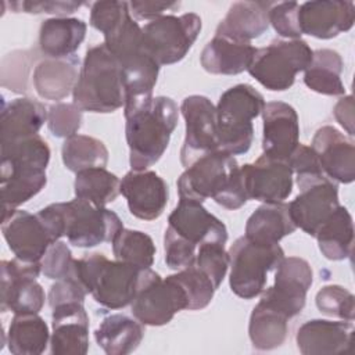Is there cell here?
<instances>
[{
    "label": "cell",
    "mask_w": 355,
    "mask_h": 355,
    "mask_svg": "<svg viewBox=\"0 0 355 355\" xmlns=\"http://www.w3.org/2000/svg\"><path fill=\"white\" fill-rule=\"evenodd\" d=\"M143 337L144 324L123 313L104 318L94 331L96 343L108 355H126L136 351Z\"/></svg>",
    "instance_id": "cell-32"
},
{
    "label": "cell",
    "mask_w": 355,
    "mask_h": 355,
    "mask_svg": "<svg viewBox=\"0 0 355 355\" xmlns=\"http://www.w3.org/2000/svg\"><path fill=\"white\" fill-rule=\"evenodd\" d=\"M298 11L300 4L297 1L273 3L269 10V24L282 37L301 39Z\"/></svg>",
    "instance_id": "cell-47"
},
{
    "label": "cell",
    "mask_w": 355,
    "mask_h": 355,
    "mask_svg": "<svg viewBox=\"0 0 355 355\" xmlns=\"http://www.w3.org/2000/svg\"><path fill=\"white\" fill-rule=\"evenodd\" d=\"M130 309L144 326H164L178 312L187 309V297L172 275L162 279L147 268L139 272Z\"/></svg>",
    "instance_id": "cell-9"
},
{
    "label": "cell",
    "mask_w": 355,
    "mask_h": 355,
    "mask_svg": "<svg viewBox=\"0 0 355 355\" xmlns=\"http://www.w3.org/2000/svg\"><path fill=\"white\" fill-rule=\"evenodd\" d=\"M79 71V58L76 55L64 58L46 57L33 69V87L42 98L62 100L73 92Z\"/></svg>",
    "instance_id": "cell-26"
},
{
    "label": "cell",
    "mask_w": 355,
    "mask_h": 355,
    "mask_svg": "<svg viewBox=\"0 0 355 355\" xmlns=\"http://www.w3.org/2000/svg\"><path fill=\"white\" fill-rule=\"evenodd\" d=\"M201 26V18L194 12L179 17L173 14L162 15L141 28L143 49L159 67L176 64L186 57Z\"/></svg>",
    "instance_id": "cell-10"
},
{
    "label": "cell",
    "mask_w": 355,
    "mask_h": 355,
    "mask_svg": "<svg viewBox=\"0 0 355 355\" xmlns=\"http://www.w3.org/2000/svg\"><path fill=\"white\" fill-rule=\"evenodd\" d=\"M86 294V288L75 277H65L55 280V283L50 287L47 300L50 308H54L65 302H83Z\"/></svg>",
    "instance_id": "cell-50"
},
{
    "label": "cell",
    "mask_w": 355,
    "mask_h": 355,
    "mask_svg": "<svg viewBox=\"0 0 355 355\" xmlns=\"http://www.w3.org/2000/svg\"><path fill=\"white\" fill-rule=\"evenodd\" d=\"M257 49L248 43L236 40L222 33L205 44L201 51V67L212 75H237L248 69Z\"/></svg>",
    "instance_id": "cell-25"
},
{
    "label": "cell",
    "mask_w": 355,
    "mask_h": 355,
    "mask_svg": "<svg viewBox=\"0 0 355 355\" xmlns=\"http://www.w3.org/2000/svg\"><path fill=\"white\" fill-rule=\"evenodd\" d=\"M248 200L284 202L293 191V169L288 161L262 154L255 162L240 166Z\"/></svg>",
    "instance_id": "cell-15"
},
{
    "label": "cell",
    "mask_w": 355,
    "mask_h": 355,
    "mask_svg": "<svg viewBox=\"0 0 355 355\" xmlns=\"http://www.w3.org/2000/svg\"><path fill=\"white\" fill-rule=\"evenodd\" d=\"M180 111L186 122L180 162L187 168L201 155L219 150L216 108L208 97L193 94L182 101Z\"/></svg>",
    "instance_id": "cell-13"
},
{
    "label": "cell",
    "mask_w": 355,
    "mask_h": 355,
    "mask_svg": "<svg viewBox=\"0 0 355 355\" xmlns=\"http://www.w3.org/2000/svg\"><path fill=\"white\" fill-rule=\"evenodd\" d=\"M0 308L1 312L39 313L46 294L36 282L42 272V262H25L18 258L1 261Z\"/></svg>",
    "instance_id": "cell-12"
},
{
    "label": "cell",
    "mask_w": 355,
    "mask_h": 355,
    "mask_svg": "<svg viewBox=\"0 0 355 355\" xmlns=\"http://www.w3.org/2000/svg\"><path fill=\"white\" fill-rule=\"evenodd\" d=\"M288 162L291 165L293 173H295V179H297V184L298 189L319 180L322 178H327L320 165L319 161L316 158L315 151L312 150L311 146H305V144H298L295 147V150L293 151L291 157L288 158Z\"/></svg>",
    "instance_id": "cell-45"
},
{
    "label": "cell",
    "mask_w": 355,
    "mask_h": 355,
    "mask_svg": "<svg viewBox=\"0 0 355 355\" xmlns=\"http://www.w3.org/2000/svg\"><path fill=\"white\" fill-rule=\"evenodd\" d=\"M323 173L336 183H352L355 179V146L334 126L326 125L316 130L312 144Z\"/></svg>",
    "instance_id": "cell-19"
},
{
    "label": "cell",
    "mask_w": 355,
    "mask_h": 355,
    "mask_svg": "<svg viewBox=\"0 0 355 355\" xmlns=\"http://www.w3.org/2000/svg\"><path fill=\"white\" fill-rule=\"evenodd\" d=\"M72 98L82 111L97 114L114 112L125 104L121 64L104 43L86 50Z\"/></svg>",
    "instance_id": "cell-4"
},
{
    "label": "cell",
    "mask_w": 355,
    "mask_h": 355,
    "mask_svg": "<svg viewBox=\"0 0 355 355\" xmlns=\"http://www.w3.org/2000/svg\"><path fill=\"white\" fill-rule=\"evenodd\" d=\"M180 7L179 1H129V10L137 19H157L164 15L165 11H175Z\"/></svg>",
    "instance_id": "cell-51"
},
{
    "label": "cell",
    "mask_w": 355,
    "mask_h": 355,
    "mask_svg": "<svg viewBox=\"0 0 355 355\" xmlns=\"http://www.w3.org/2000/svg\"><path fill=\"white\" fill-rule=\"evenodd\" d=\"M313 50L302 39H273L257 49L248 73L265 89L284 92L294 85L295 75L311 64Z\"/></svg>",
    "instance_id": "cell-8"
},
{
    "label": "cell",
    "mask_w": 355,
    "mask_h": 355,
    "mask_svg": "<svg viewBox=\"0 0 355 355\" xmlns=\"http://www.w3.org/2000/svg\"><path fill=\"white\" fill-rule=\"evenodd\" d=\"M1 233L15 258L25 262H42L49 247L55 243L37 214L24 209L1 218Z\"/></svg>",
    "instance_id": "cell-16"
},
{
    "label": "cell",
    "mask_w": 355,
    "mask_h": 355,
    "mask_svg": "<svg viewBox=\"0 0 355 355\" xmlns=\"http://www.w3.org/2000/svg\"><path fill=\"white\" fill-rule=\"evenodd\" d=\"M0 190L6 218L21 204L35 197L47 183L46 171L26 166H0Z\"/></svg>",
    "instance_id": "cell-30"
},
{
    "label": "cell",
    "mask_w": 355,
    "mask_h": 355,
    "mask_svg": "<svg viewBox=\"0 0 355 355\" xmlns=\"http://www.w3.org/2000/svg\"><path fill=\"white\" fill-rule=\"evenodd\" d=\"M50 155L47 141L39 135L0 144L1 166H26L46 171Z\"/></svg>",
    "instance_id": "cell-39"
},
{
    "label": "cell",
    "mask_w": 355,
    "mask_h": 355,
    "mask_svg": "<svg viewBox=\"0 0 355 355\" xmlns=\"http://www.w3.org/2000/svg\"><path fill=\"white\" fill-rule=\"evenodd\" d=\"M50 340L49 326L37 313H14L7 333V345L14 355H40Z\"/></svg>",
    "instance_id": "cell-35"
},
{
    "label": "cell",
    "mask_w": 355,
    "mask_h": 355,
    "mask_svg": "<svg viewBox=\"0 0 355 355\" xmlns=\"http://www.w3.org/2000/svg\"><path fill=\"white\" fill-rule=\"evenodd\" d=\"M191 265H196L205 272L212 279L216 288H219L227 273L229 254L226 252L223 244L205 243L197 250L196 259Z\"/></svg>",
    "instance_id": "cell-44"
},
{
    "label": "cell",
    "mask_w": 355,
    "mask_h": 355,
    "mask_svg": "<svg viewBox=\"0 0 355 355\" xmlns=\"http://www.w3.org/2000/svg\"><path fill=\"white\" fill-rule=\"evenodd\" d=\"M129 12L128 1H96L90 7V25L103 35H107Z\"/></svg>",
    "instance_id": "cell-48"
},
{
    "label": "cell",
    "mask_w": 355,
    "mask_h": 355,
    "mask_svg": "<svg viewBox=\"0 0 355 355\" xmlns=\"http://www.w3.org/2000/svg\"><path fill=\"white\" fill-rule=\"evenodd\" d=\"M75 258L67 243L55 241L51 244L42 259V273L47 279L61 280L71 277L73 273Z\"/></svg>",
    "instance_id": "cell-46"
},
{
    "label": "cell",
    "mask_w": 355,
    "mask_h": 355,
    "mask_svg": "<svg viewBox=\"0 0 355 355\" xmlns=\"http://www.w3.org/2000/svg\"><path fill=\"white\" fill-rule=\"evenodd\" d=\"M140 270L130 263L110 261L104 254L93 252L75 259L71 277H75L97 304L121 309L130 305Z\"/></svg>",
    "instance_id": "cell-5"
},
{
    "label": "cell",
    "mask_w": 355,
    "mask_h": 355,
    "mask_svg": "<svg viewBox=\"0 0 355 355\" xmlns=\"http://www.w3.org/2000/svg\"><path fill=\"white\" fill-rule=\"evenodd\" d=\"M354 337V324L349 320L312 319L300 326L295 343L304 355L347 354Z\"/></svg>",
    "instance_id": "cell-23"
},
{
    "label": "cell",
    "mask_w": 355,
    "mask_h": 355,
    "mask_svg": "<svg viewBox=\"0 0 355 355\" xmlns=\"http://www.w3.org/2000/svg\"><path fill=\"white\" fill-rule=\"evenodd\" d=\"M82 110L73 103H55L49 107L47 128L55 137L68 139L82 126Z\"/></svg>",
    "instance_id": "cell-43"
},
{
    "label": "cell",
    "mask_w": 355,
    "mask_h": 355,
    "mask_svg": "<svg viewBox=\"0 0 355 355\" xmlns=\"http://www.w3.org/2000/svg\"><path fill=\"white\" fill-rule=\"evenodd\" d=\"M343 69V58L336 50H315L311 64L304 71V83L319 94L344 96L345 87L341 80Z\"/></svg>",
    "instance_id": "cell-34"
},
{
    "label": "cell",
    "mask_w": 355,
    "mask_h": 355,
    "mask_svg": "<svg viewBox=\"0 0 355 355\" xmlns=\"http://www.w3.org/2000/svg\"><path fill=\"white\" fill-rule=\"evenodd\" d=\"M263 107V96L251 85L239 83L225 90L215 107L219 150L230 155L245 154L254 140L252 119Z\"/></svg>",
    "instance_id": "cell-6"
},
{
    "label": "cell",
    "mask_w": 355,
    "mask_h": 355,
    "mask_svg": "<svg viewBox=\"0 0 355 355\" xmlns=\"http://www.w3.org/2000/svg\"><path fill=\"white\" fill-rule=\"evenodd\" d=\"M87 25L79 18L54 17L44 19L39 29V49L49 58L73 55L85 40Z\"/></svg>",
    "instance_id": "cell-29"
},
{
    "label": "cell",
    "mask_w": 355,
    "mask_h": 355,
    "mask_svg": "<svg viewBox=\"0 0 355 355\" xmlns=\"http://www.w3.org/2000/svg\"><path fill=\"white\" fill-rule=\"evenodd\" d=\"M262 150L276 159L288 161L300 144V122L297 111L287 103L269 101L262 110Z\"/></svg>",
    "instance_id": "cell-20"
},
{
    "label": "cell",
    "mask_w": 355,
    "mask_h": 355,
    "mask_svg": "<svg viewBox=\"0 0 355 355\" xmlns=\"http://www.w3.org/2000/svg\"><path fill=\"white\" fill-rule=\"evenodd\" d=\"M178 193L180 200L204 202L214 198L226 209H239L247 201L241 169L226 151L215 150L191 162L179 176Z\"/></svg>",
    "instance_id": "cell-1"
},
{
    "label": "cell",
    "mask_w": 355,
    "mask_h": 355,
    "mask_svg": "<svg viewBox=\"0 0 355 355\" xmlns=\"http://www.w3.org/2000/svg\"><path fill=\"white\" fill-rule=\"evenodd\" d=\"M122 69V83L125 93V112L132 111L146 103L154 96L159 65L157 61L140 49L121 60H118Z\"/></svg>",
    "instance_id": "cell-24"
},
{
    "label": "cell",
    "mask_w": 355,
    "mask_h": 355,
    "mask_svg": "<svg viewBox=\"0 0 355 355\" xmlns=\"http://www.w3.org/2000/svg\"><path fill=\"white\" fill-rule=\"evenodd\" d=\"M269 1H236L229 7L225 18L218 24L216 33L251 43L269 28Z\"/></svg>",
    "instance_id": "cell-28"
},
{
    "label": "cell",
    "mask_w": 355,
    "mask_h": 355,
    "mask_svg": "<svg viewBox=\"0 0 355 355\" xmlns=\"http://www.w3.org/2000/svg\"><path fill=\"white\" fill-rule=\"evenodd\" d=\"M355 4L343 0H316L300 4L298 22L302 35L331 39L352 28Z\"/></svg>",
    "instance_id": "cell-21"
},
{
    "label": "cell",
    "mask_w": 355,
    "mask_h": 355,
    "mask_svg": "<svg viewBox=\"0 0 355 355\" xmlns=\"http://www.w3.org/2000/svg\"><path fill=\"white\" fill-rule=\"evenodd\" d=\"M227 229L201 202L180 200L168 218L164 234L165 263L169 269L180 270L190 266L200 245L205 243L226 244Z\"/></svg>",
    "instance_id": "cell-3"
},
{
    "label": "cell",
    "mask_w": 355,
    "mask_h": 355,
    "mask_svg": "<svg viewBox=\"0 0 355 355\" xmlns=\"http://www.w3.org/2000/svg\"><path fill=\"white\" fill-rule=\"evenodd\" d=\"M47 107L29 97H18L4 104L0 118V144L37 135L47 122Z\"/></svg>",
    "instance_id": "cell-27"
},
{
    "label": "cell",
    "mask_w": 355,
    "mask_h": 355,
    "mask_svg": "<svg viewBox=\"0 0 355 355\" xmlns=\"http://www.w3.org/2000/svg\"><path fill=\"white\" fill-rule=\"evenodd\" d=\"M111 243L114 257L118 261L139 269H147L154 263L157 248L153 239L144 232L123 227Z\"/></svg>",
    "instance_id": "cell-40"
},
{
    "label": "cell",
    "mask_w": 355,
    "mask_h": 355,
    "mask_svg": "<svg viewBox=\"0 0 355 355\" xmlns=\"http://www.w3.org/2000/svg\"><path fill=\"white\" fill-rule=\"evenodd\" d=\"M322 255L330 261H343L352 254L354 225L345 207H338L315 234Z\"/></svg>",
    "instance_id": "cell-36"
},
{
    "label": "cell",
    "mask_w": 355,
    "mask_h": 355,
    "mask_svg": "<svg viewBox=\"0 0 355 355\" xmlns=\"http://www.w3.org/2000/svg\"><path fill=\"white\" fill-rule=\"evenodd\" d=\"M294 225L288 204L263 202L247 219L245 237L262 244H279V241L294 233Z\"/></svg>",
    "instance_id": "cell-31"
},
{
    "label": "cell",
    "mask_w": 355,
    "mask_h": 355,
    "mask_svg": "<svg viewBox=\"0 0 355 355\" xmlns=\"http://www.w3.org/2000/svg\"><path fill=\"white\" fill-rule=\"evenodd\" d=\"M108 155V150L101 140L86 135L76 133L65 139L61 147L65 168L75 173L89 168H105Z\"/></svg>",
    "instance_id": "cell-37"
},
{
    "label": "cell",
    "mask_w": 355,
    "mask_h": 355,
    "mask_svg": "<svg viewBox=\"0 0 355 355\" xmlns=\"http://www.w3.org/2000/svg\"><path fill=\"white\" fill-rule=\"evenodd\" d=\"M336 121L347 130L349 136H354V97L351 94L341 97L333 110Z\"/></svg>",
    "instance_id": "cell-52"
},
{
    "label": "cell",
    "mask_w": 355,
    "mask_h": 355,
    "mask_svg": "<svg viewBox=\"0 0 355 355\" xmlns=\"http://www.w3.org/2000/svg\"><path fill=\"white\" fill-rule=\"evenodd\" d=\"M172 277L179 283L187 297V309L198 311L209 305L218 290L212 279L198 266L190 265L178 270Z\"/></svg>",
    "instance_id": "cell-41"
},
{
    "label": "cell",
    "mask_w": 355,
    "mask_h": 355,
    "mask_svg": "<svg viewBox=\"0 0 355 355\" xmlns=\"http://www.w3.org/2000/svg\"><path fill=\"white\" fill-rule=\"evenodd\" d=\"M288 319L283 312L259 300L248 323V336L254 348L270 351L280 347L287 338Z\"/></svg>",
    "instance_id": "cell-33"
},
{
    "label": "cell",
    "mask_w": 355,
    "mask_h": 355,
    "mask_svg": "<svg viewBox=\"0 0 355 355\" xmlns=\"http://www.w3.org/2000/svg\"><path fill=\"white\" fill-rule=\"evenodd\" d=\"M229 254V286L240 298L252 300L262 294L268 273L284 258L279 244H262L239 237L227 251Z\"/></svg>",
    "instance_id": "cell-7"
},
{
    "label": "cell",
    "mask_w": 355,
    "mask_h": 355,
    "mask_svg": "<svg viewBox=\"0 0 355 355\" xmlns=\"http://www.w3.org/2000/svg\"><path fill=\"white\" fill-rule=\"evenodd\" d=\"M338 207L337 183L322 178L300 189V194L288 204V212L297 227L315 237L318 229Z\"/></svg>",
    "instance_id": "cell-17"
},
{
    "label": "cell",
    "mask_w": 355,
    "mask_h": 355,
    "mask_svg": "<svg viewBox=\"0 0 355 355\" xmlns=\"http://www.w3.org/2000/svg\"><path fill=\"white\" fill-rule=\"evenodd\" d=\"M121 193L128 201L129 212L143 220L162 215L169 198L165 180L154 171H129L121 180Z\"/></svg>",
    "instance_id": "cell-18"
},
{
    "label": "cell",
    "mask_w": 355,
    "mask_h": 355,
    "mask_svg": "<svg viewBox=\"0 0 355 355\" xmlns=\"http://www.w3.org/2000/svg\"><path fill=\"white\" fill-rule=\"evenodd\" d=\"M86 3L82 1H60V0H25L11 3L14 12H28V14H53L57 17H67L78 11Z\"/></svg>",
    "instance_id": "cell-49"
},
{
    "label": "cell",
    "mask_w": 355,
    "mask_h": 355,
    "mask_svg": "<svg viewBox=\"0 0 355 355\" xmlns=\"http://www.w3.org/2000/svg\"><path fill=\"white\" fill-rule=\"evenodd\" d=\"M315 304L323 315L349 322L355 318L354 294L343 286L329 284L322 287L315 297Z\"/></svg>",
    "instance_id": "cell-42"
},
{
    "label": "cell",
    "mask_w": 355,
    "mask_h": 355,
    "mask_svg": "<svg viewBox=\"0 0 355 355\" xmlns=\"http://www.w3.org/2000/svg\"><path fill=\"white\" fill-rule=\"evenodd\" d=\"M75 196L97 207H105L121 193V180L105 168H89L76 172Z\"/></svg>",
    "instance_id": "cell-38"
},
{
    "label": "cell",
    "mask_w": 355,
    "mask_h": 355,
    "mask_svg": "<svg viewBox=\"0 0 355 355\" xmlns=\"http://www.w3.org/2000/svg\"><path fill=\"white\" fill-rule=\"evenodd\" d=\"M178 118V105L166 96L153 97L148 103L125 112V136L132 169L144 171L159 161L168 148Z\"/></svg>",
    "instance_id": "cell-2"
},
{
    "label": "cell",
    "mask_w": 355,
    "mask_h": 355,
    "mask_svg": "<svg viewBox=\"0 0 355 355\" xmlns=\"http://www.w3.org/2000/svg\"><path fill=\"white\" fill-rule=\"evenodd\" d=\"M50 352L85 355L89 351V316L83 302H65L51 308Z\"/></svg>",
    "instance_id": "cell-22"
},
{
    "label": "cell",
    "mask_w": 355,
    "mask_h": 355,
    "mask_svg": "<svg viewBox=\"0 0 355 355\" xmlns=\"http://www.w3.org/2000/svg\"><path fill=\"white\" fill-rule=\"evenodd\" d=\"M64 236L79 248H92L114 237L123 229L119 216L105 208L97 207L86 200L75 198L68 202H60Z\"/></svg>",
    "instance_id": "cell-11"
},
{
    "label": "cell",
    "mask_w": 355,
    "mask_h": 355,
    "mask_svg": "<svg viewBox=\"0 0 355 355\" xmlns=\"http://www.w3.org/2000/svg\"><path fill=\"white\" fill-rule=\"evenodd\" d=\"M276 268L275 283L262 291L261 300L291 319L305 306L313 272L308 261L300 257H284Z\"/></svg>",
    "instance_id": "cell-14"
}]
</instances>
